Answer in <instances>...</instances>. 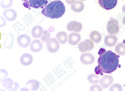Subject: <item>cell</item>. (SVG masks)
<instances>
[{
	"label": "cell",
	"instance_id": "4fadbf2b",
	"mask_svg": "<svg viewBox=\"0 0 125 91\" xmlns=\"http://www.w3.org/2000/svg\"><path fill=\"white\" fill-rule=\"evenodd\" d=\"M3 15L7 20L11 21L15 20L16 19L17 14L16 12L14 9H9L4 11Z\"/></svg>",
	"mask_w": 125,
	"mask_h": 91
},
{
	"label": "cell",
	"instance_id": "5bb4252c",
	"mask_svg": "<svg viewBox=\"0 0 125 91\" xmlns=\"http://www.w3.org/2000/svg\"><path fill=\"white\" fill-rule=\"evenodd\" d=\"M117 40L118 38L116 36L109 34L105 37L104 43L109 47H113L117 43Z\"/></svg>",
	"mask_w": 125,
	"mask_h": 91
},
{
	"label": "cell",
	"instance_id": "2e32d148",
	"mask_svg": "<svg viewBox=\"0 0 125 91\" xmlns=\"http://www.w3.org/2000/svg\"><path fill=\"white\" fill-rule=\"evenodd\" d=\"M43 45L40 40H33L31 43L30 48L31 51L34 52H38L42 50Z\"/></svg>",
	"mask_w": 125,
	"mask_h": 91
},
{
	"label": "cell",
	"instance_id": "d6986e66",
	"mask_svg": "<svg viewBox=\"0 0 125 91\" xmlns=\"http://www.w3.org/2000/svg\"><path fill=\"white\" fill-rule=\"evenodd\" d=\"M43 31L42 27L38 25L33 28L31 32V35L34 38H39L42 36Z\"/></svg>",
	"mask_w": 125,
	"mask_h": 91
},
{
	"label": "cell",
	"instance_id": "ac0fdd59",
	"mask_svg": "<svg viewBox=\"0 0 125 91\" xmlns=\"http://www.w3.org/2000/svg\"><path fill=\"white\" fill-rule=\"evenodd\" d=\"M90 38L95 43H98L102 40V36L101 34L96 31H93L90 33Z\"/></svg>",
	"mask_w": 125,
	"mask_h": 91
},
{
	"label": "cell",
	"instance_id": "9a60e30c",
	"mask_svg": "<svg viewBox=\"0 0 125 91\" xmlns=\"http://www.w3.org/2000/svg\"><path fill=\"white\" fill-rule=\"evenodd\" d=\"M71 8L72 10L75 13H80L84 9V5L82 1L77 0L72 4Z\"/></svg>",
	"mask_w": 125,
	"mask_h": 91
},
{
	"label": "cell",
	"instance_id": "7a4b0ae2",
	"mask_svg": "<svg viewBox=\"0 0 125 91\" xmlns=\"http://www.w3.org/2000/svg\"><path fill=\"white\" fill-rule=\"evenodd\" d=\"M65 11V7L63 2L57 0L47 4L41 13L45 17L53 19L62 17Z\"/></svg>",
	"mask_w": 125,
	"mask_h": 91
},
{
	"label": "cell",
	"instance_id": "ffe728a7",
	"mask_svg": "<svg viewBox=\"0 0 125 91\" xmlns=\"http://www.w3.org/2000/svg\"><path fill=\"white\" fill-rule=\"evenodd\" d=\"M56 38L59 41L60 44H63L67 42L68 36L66 32L60 31L59 32L56 34Z\"/></svg>",
	"mask_w": 125,
	"mask_h": 91
},
{
	"label": "cell",
	"instance_id": "cb8c5ba5",
	"mask_svg": "<svg viewBox=\"0 0 125 91\" xmlns=\"http://www.w3.org/2000/svg\"><path fill=\"white\" fill-rule=\"evenodd\" d=\"M4 88L6 89H10L12 88L13 85V80L10 78H6L3 80L2 82Z\"/></svg>",
	"mask_w": 125,
	"mask_h": 91
},
{
	"label": "cell",
	"instance_id": "7c38bea8",
	"mask_svg": "<svg viewBox=\"0 0 125 91\" xmlns=\"http://www.w3.org/2000/svg\"><path fill=\"white\" fill-rule=\"evenodd\" d=\"M81 39V35L79 33H72L69 35L68 42L70 45L74 46L77 45Z\"/></svg>",
	"mask_w": 125,
	"mask_h": 91
},
{
	"label": "cell",
	"instance_id": "ba28073f",
	"mask_svg": "<svg viewBox=\"0 0 125 91\" xmlns=\"http://www.w3.org/2000/svg\"><path fill=\"white\" fill-rule=\"evenodd\" d=\"M31 41L30 37L24 34L19 35L17 38V42L18 45L24 48L28 47L30 45Z\"/></svg>",
	"mask_w": 125,
	"mask_h": 91
},
{
	"label": "cell",
	"instance_id": "7402d4cb",
	"mask_svg": "<svg viewBox=\"0 0 125 91\" xmlns=\"http://www.w3.org/2000/svg\"><path fill=\"white\" fill-rule=\"evenodd\" d=\"M26 85H30L31 89L32 91L38 90L40 87L39 83L38 81L35 80H31L26 83Z\"/></svg>",
	"mask_w": 125,
	"mask_h": 91
},
{
	"label": "cell",
	"instance_id": "5b68a950",
	"mask_svg": "<svg viewBox=\"0 0 125 91\" xmlns=\"http://www.w3.org/2000/svg\"><path fill=\"white\" fill-rule=\"evenodd\" d=\"M46 45L48 50L52 53L57 52L60 48L59 41L54 38H51L48 40L46 42Z\"/></svg>",
	"mask_w": 125,
	"mask_h": 91
},
{
	"label": "cell",
	"instance_id": "603a6c76",
	"mask_svg": "<svg viewBox=\"0 0 125 91\" xmlns=\"http://www.w3.org/2000/svg\"><path fill=\"white\" fill-rule=\"evenodd\" d=\"M87 79L91 84H98L100 80V78L97 75L92 74L88 76Z\"/></svg>",
	"mask_w": 125,
	"mask_h": 91
},
{
	"label": "cell",
	"instance_id": "f1b7e54d",
	"mask_svg": "<svg viewBox=\"0 0 125 91\" xmlns=\"http://www.w3.org/2000/svg\"><path fill=\"white\" fill-rule=\"evenodd\" d=\"M106 51V49H104V48H101L98 52V54L99 55H101L103 54V53H104Z\"/></svg>",
	"mask_w": 125,
	"mask_h": 91
},
{
	"label": "cell",
	"instance_id": "277c9868",
	"mask_svg": "<svg viewBox=\"0 0 125 91\" xmlns=\"http://www.w3.org/2000/svg\"><path fill=\"white\" fill-rule=\"evenodd\" d=\"M94 47V42L90 39H86L81 41L78 45V48L82 53L90 51Z\"/></svg>",
	"mask_w": 125,
	"mask_h": 91
},
{
	"label": "cell",
	"instance_id": "8fae6325",
	"mask_svg": "<svg viewBox=\"0 0 125 91\" xmlns=\"http://www.w3.org/2000/svg\"><path fill=\"white\" fill-rule=\"evenodd\" d=\"M80 61L85 65H88L93 63L95 60L94 56L91 53H86L81 55Z\"/></svg>",
	"mask_w": 125,
	"mask_h": 91
},
{
	"label": "cell",
	"instance_id": "4316f807",
	"mask_svg": "<svg viewBox=\"0 0 125 91\" xmlns=\"http://www.w3.org/2000/svg\"><path fill=\"white\" fill-rule=\"evenodd\" d=\"M122 86L119 84H115L113 85L110 88V91H122Z\"/></svg>",
	"mask_w": 125,
	"mask_h": 91
},
{
	"label": "cell",
	"instance_id": "44dd1931",
	"mask_svg": "<svg viewBox=\"0 0 125 91\" xmlns=\"http://www.w3.org/2000/svg\"><path fill=\"white\" fill-rule=\"evenodd\" d=\"M115 51L119 55H125V44L123 43H119L115 47Z\"/></svg>",
	"mask_w": 125,
	"mask_h": 91
},
{
	"label": "cell",
	"instance_id": "52a82bcc",
	"mask_svg": "<svg viewBox=\"0 0 125 91\" xmlns=\"http://www.w3.org/2000/svg\"><path fill=\"white\" fill-rule=\"evenodd\" d=\"M117 0H98L99 6L105 10H110L116 6Z\"/></svg>",
	"mask_w": 125,
	"mask_h": 91
},
{
	"label": "cell",
	"instance_id": "e0dca14e",
	"mask_svg": "<svg viewBox=\"0 0 125 91\" xmlns=\"http://www.w3.org/2000/svg\"><path fill=\"white\" fill-rule=\"evenodd\" d=\"M20 61L22 65L26 66L29 65L32 62V56L29 53H24L21 56Z\"/></svg>",
	"mask_w": 125,
	"mask_h": 91
},
{
	"label": "cell",
	"instance_id": "30bf717a",
	"mask_svg": "<svg viewBox=\"0 0 125 91\" xmlns=\"http://www.w3.org/2000/svg\"><path fill=\"white\" fill-rule=\"evenodd\" d=\"M114 82L112 76L110 75H105L99 80L100 84L104 88H107Z\"/></svg>",
	"mask_w": 125,
	"mask_h": 91
},
{
	"label": "cell",
	"instance_id": "8992f818",
	"mask_svg": "<svg viewBox=\"0 0 125 91\" xmlns=\"http://www.w3.org/2000/svg\"><path fill=\"white\" fill-rule=\"evenodd\" d=\"M108 33L111 35L117 34L119 30V27L117 21L114 19H111L108 21L107 25Z\"/></svg>",
	"mask_w": 125,
	"mask_h": 91
},
{
	"label": "cell",
	"instance_id": "3957f363",
	"mask_svg": "<svg viewBox=\"0 0 125 91\" xmlns=\"http://www.w3.org/2000/svg\"><path fill=\"white\" fill-rule=\"evenodd\" d=\"M24 7L31 10V8L36 9H43L48 3L47 0H22Z\"/></svg>",
	"mask_w": 125,
	"mask_h": 91
},
{
	"label": "cell",
	"instance_id": "9c48e42d",
	"mask_svg": "<svg viewBox=\"0 0 125 91\" xmlns=\"http://www.w3.org/2000/svg\"><path fill=\"white\" fill-rule=\"evenodd\" d=\"M82 24L80 22L75 21H70L68 24L67 29L69 31H74L75 32L79 33L82 29Z\"/></svg>",
	"mask_w": 125,
	"mask_h": 91
},
{
	"label": "cell",
	"instance_id": "6da1fadb",
	"mask_svg": "<svg viewBox=\"0 0 125 91\" xmlns=\"http://www.w3.org/2000/svg\"><path fill=\"white\" fill-rule=\"evenodd\" d=\"M119 57L111 50L106 51L100 55L98 61V66L95 68L96 74L103 76L104 73L111 74L116 70L118 67L120 68Z\"/></svg>",
	"mask_w": 125,
	"mask_h": 91
},
{
	"label": "cell",
	"instance_id": "83f0119b",
	"mask_svg": "<svg viewBox=\"0 0 125 91\" xmlns=\"http://www.w3.org/2000/svg\"><path fill=\"white\" fill-rule=\"evenodd\" d=\"M102 88L100 86L98 85H93L90 88V91H102Z\"/></svg>",
	"mask_w": 125,
	"mask_h": 91
},
{
	"label": "cell",
	"instance_id": "484cf974",
	"mask_svg": "<svg viewBox=\"0 0 125 91\" xmlns=\"http://www.w3.org/2000/svg\"><path fill=\"white\" fill-rule=\"evenodd\" d=\"M50 33L47 30L44 31L43 35L42 36L41 39L42 42L45 43L50 38Z\"/></svg>",
	"mask_w": 125,
	"mask_h": 91
},
{
	"label": "cell",
	"instance_id": "f546056e",
	"mask_svg": "<svg viewBox=\"0 0 125 91\" xmlns=\"http://www.w3.org/2000/svg\"><path fill=\"white\" fill-rule=\"evenodd\" d=\"M76 0H65L66 3L69 5H71L74 3Z\"/></svg>",
	"mask_w": 125,
	"mask_h": 91
},
{
	"label": "cell",
	"instance_id": "d4e9b609",
	"mask_svg": "<svg viewBox=\"0 0 125 91\" xmlns=\"http://www.w3.org/2000/svg\"><path fill=\"white\" fill-rule=\"evenodd\" d=\"M13 3V0H2L1 6L3 9H7L11 6Z\"/></svg>",
	"mask_w": 125,
	"mask_h": 91
},
{
	"label": "cell",
	"instance_id": "4dcf8cb0",
	"mask_svg": "<svg viewBox=\"0 0 125 91\" xmlns=\"http://www.w3.org/2000/svg\"><path fill=\"white\" fill-rule=\"evenodd\" d=\"M81 0V1H84L86 0Z\"/></svg>",
	"mask_w": 125,
	"mask_h": 91
}]
</instances>
